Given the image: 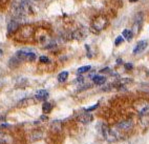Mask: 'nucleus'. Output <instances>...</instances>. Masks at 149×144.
Returning a JSON list of instances; mask_svg holds the SVG:
<instances>
[{"mask_svg": "<svg viewBox=\"0 0 149 144\" xmlns=\"http://www.w3.org/2000/svg\"><path fill=\"white\" fill-rule=\"evenodd\" d=\"M15 57H17L20 61L32 62L36 59V54L31 51V50H21V51L17 52Z\"/></svg>", "mask_w": 149, "mask_h": 144, "instance_id": "nucleus-1", "label": "nucleus"}, {"mask_svg": "<svg viewBox=\"0 0 149 144\" xmlns=\"http://www.w3.org/2000/svg\"><path fill=\"white\" fill-rule=\"evenodd\" d=\"M107 25V19L104 16H99L97 17L93 22V29L97 32H101L102 29H104Z\"/></svg>", "mask_w": 149, "mask_h": 144, "instance_id": "nucleus-2", "label": "nucleus"}, {"mask_svg": "<svg viewBox=\"0 0 149 144\" xmlns=\"http://www.w3.org/2000/svg\"><path fill=\"white\" fill-rule=\"evenodd\" d=\"M102 134L105 140L108 142H115L117 141V136L116 134L110 129L107 125H102Z\"/></svg>", "mask_w": 149, "mask_h": 144, "instance_id": "nucleus-3", "label": "nucleus"}, {"mask_svg": "<svg viewBox=\"0 0 149 144\" xmlns=\"http://www.w3.org/2000/svg\"><path fill=\"white\" fill-rule=\"evenodd\" d=\"M140 121L143 126L149 125V106L144 107L140 113Z\"/></svg>", "mask_w": 149, "mask_h": 144, "instance_id": "nucleus-4", "label": "nucleus"}, {"mask_svg": "<svg viewBox=\"0 0 149 144\" xmlns=\"http://www.w3.org/2000/svg\"><path fill=\"white\" fill-rule=\"evenodd\" d=\"M147 41L146 40H141L136 43V45L133 48V54L134 55H138V54H141L142 52L145 51V48H147Z\"/></svg>", "mask_w": 149, "mask_h": 144, "instance_id": "nucleus-5", "label": "nucleus"}, {"mask_svg": "<svg viewBox=\"0 0 149 144\" xmlns=\"http://www.w3.org/2000/svg\"><path fill=\"white\" fill-rule=\"evenodd\" d=\"M86 35H87L86 29H79L72 33V37L74 38V39H76V40H82V39H84V38L86 37Z\"/></svg>", "mask_w": 149, "mask_h": 144, "instance_id": "nucleus-6", "label": "nucleus"}, {"mask_svg": "<svg viewBox=\"0 0 149 144\" xmlns=\"http://www.w3.org/2000/svg\"><path fill=\"white\" fill-rule=\"evenodd\" d=\"M142 22H143V15L142 13H139L136 17V21H134V24H133V32L132 33H136L138 34L140 29L142 27Z\"/></svg>", "mask_w": 149, "mask_h": 144, "instance_id": "nucleus-7", "label": "nucleus"}, {"mask_svg": "<svg viewBox=\"0 0 149 144\" xmlns=\"http://www.w3.org/2000/svg\"><path fill=\"white\" fill-rule=\"evenodd\" d=\"M78 119H79V121L82 123H84V124H87V123L91 122L93 121V115L91 114H88V112L85 113H82V114H80V115L78 116Z\"/></svg>", "mask_w": 149, "mask_h": 144, "instance_id": "nucleus-8", "label": "nucleus"}, {"mask_svg": "<svg viewBox=\"0 0 149 144\" xmlns=\"http://www.w3.org/2000/svg\"><path fill=\"white\" fill-rule=\"evenodd\" d=\"M33 34V27H29V25H25V27H22L21 32H20V35H21L23 39H26V38H29Z\"/></svg>", "mask_w": 149, "mask_h": 144, "instance_id": "nucleus-9", "label": "nucleus"}, {"mask_svg": "<svg viewBox=\"0 0 149 144\" xmlns=\"http://www.w3.org/2000/svg\"><path fill=\"white\" fill-rule=\"evenodd\" d=\"M19 27V23L17 20H11L8 23V34H13V33L17 32V29Z\"/></svg>", "mask_w": 149, "mask_h": 144, "instance_id": "nucleus-10", "label": "nucleus"}, {"mask_svg": "<svg viewBox=\"0 0 149 144\" xmlns=\"http://www.w3.org/2000/svg\"><path fill=\"white\" fill-rule=\"evenodd\" d=\"M117 127L120 128V129H122V131H128V129H130V128L132 127V121L127 120V121L120 122L117 125Z\"/></svg>", "mask_w": 149, "mask_h": 144, "instance_id": "nucleus-11", "label": "nucleus"}, {"mask_svg": "<svg viewBox=\"0 0 149 144\" xmlns=\"http://www.w3.org/2000/svg\"><path fill=\"white\" fill-rule=\"evenodd\" d=\"M35 97L37 100H40V101H43L45 99L48 98V92L45 91V89H40V91H37V93L35 94Z\"/></svg>", "mask_w": 149, "mask_h": 144, "instance_id": "nucleus-12", "label": "nucleus"}, {"mask_svg": "<svg viewBox=\"0 0 149 144\" xmlns=\"http://www.w3.org/2000/svg\"><path fill=\"white\" fill-rule=\"evenodd\" d=\"M93 81L95 84H97V85H102V84H104V83L106 82V78L104 77V76L97 75V76H93Z\"/></svg>", "mask_w": 149, "mask_h": 144, "instance_id": "nucleus-13", "label": "nucleus"}, {"mask_svg": "<svg viewBox=\"0 0 149 144\" xmlns=\"http://www.w3.org/2000/svg\"><path fill=\"white\" fill-rule=\"evenodd\" d=\"M12 138L6 134L0 133V144H11Z\"/></svg>", "mask_w": 149, "mask_h": 144, "instance_id": "nucleus-14", "label": "nucleus"}, {"mask_svg": "<svg viewBox=\"0 0 149 144\" xmlns=\"http://www.w3.org/2000/svg\"><path fill=\"white\" fill-rule=\"evenodd\" d=\"M123 37L125 38L126 40L130 41L133 37L132 31H130V29H124V31H123Z\"/></svg>", "mask_w": 149, "mask_h": 144, "instance_id": "nucleus-15", "label": "nucleus"}, {"mask_svg": "<svg viewBox=\"0 0 149 144\" xmlns=\"http://www.w3.org/2000/svg\"><path fill=\"white\" fill-rule=\"evenodd\" d=\"M53 110V105H52L49 102H44L42 105V110L44 114H48V113L51 112Z\"/></svg>", "mask_w": 149, "mask_h": 144, "instance_id": "nucleus-16", "label": "nucleus"}, {"mask_svg": "<svg viewBox=\"0 0 149 144\" xmlns=\"http://www.w3.org/2000/svg\"><path fill=\"white\" fill-rule=\"evenodd\" d=\"M68 77V73L67 72H62L58 75V81L59 82H65Z\"/></svg>", "mask_w": 149, "mask_h": 144, "instance_id": "nucleus-17", "label": "nucleus"}, {"mask_svg": "<svg viewBox=\"0 0 149 144\" xmlns=\"http://www.w3.org/2000/svg\"><path fill=\"white\" fill-rule=\"evenodd\" d=\"M91 65H86V66H82V67H79L77 71V73L79 74V75H81V74H84V73L88 72L89 69H91Z\"/></svg>", "mask_w": 149, "mask_h": 144, "instance_id": "nucleus-18", "label": "nucleus"}, {"mask_svg": "<svg viewBox=\"0 0 149 144\" xmlns=\"http://www.w3.org/2000/svg\"><path fill=\"white\" fill-rule=\"evenodd\" d=\"M39 61H40L41 63H49V59H48V57L41 56L40 59H39Z\"/></svg>", "mask_w": 149, "mask_h": 144, "instance_id": "nucleus-19", "label": "nucleus"}, {"mask_svg": "<svg viewBox=\"0 0 149 144\" xmlns=\"http://www.w3.org/2000/svg\"><path fill=\"white\" fill-rule=\"evenodd\" d=\"M123 41H124V40H123V37H122V36H119V37H118L117 39H116L115 44H116V45H120V44L123 42Z\"/></svg>", "mask_w": 149, "mask_h": 144, "instance_id": "nucleus-20", "label": "nucleus"}, {"mask_svg": "<svg viewBox=\"0 0 149 144\" xmlns=\"http://www.w3.org/2000/svg\"><path fill=\"white\" fill-rule=\"evenodd\" d=\"M99 106V103H97V104H95V105H93V106H91V107H88V108H86V112H88V113H89V112H91V110H96V108H97V107H98Z\"/></svg>", "mask_w": 149, "mask_h": 144, "instance_id": "nucleus-21", "label": "nucleus"}, {"mask_svg": "<svg viewBox=\"0 0 149 144\" xmlns=\"http://www.w3.org/2000/svg\"><path fill=\"white\" fill-rule=\"evenodd\" d=\"M86 50H87V57L88 58H91V50H89V46L88 45H85Z\"/></svg>", "mask_w": 149, "mask_h": 144, "instance_id": "nucleus-22", "label": "nucleus"}, {"mask_svg": "<svg viewBox=\"0 0 149 144\" xmlns=\"http://www.w3.org/2000/svg\"><path fill=\"white\" fill-rule=\"evenodd\" d=\"M132 64H131V63H126L125 64V69H132Z\"/></svg>", "mask_w": 149, "mask_h": 144, "instance_id": "nucleus-23", "label": "nucleus"}, {"mask_svg": "<svg viewBox=\"0 0 149 144\" xmlns=\"http://www.w3.org/2000/svg\"><path fill=\"white\" fill-rule=\"evenodd\" d=\"M83 80H84V79H83V77H79V78H78V79H77V81H78V82H83Z\"/></svg>", "mask_w": 149, "mask_h": 144, "instance_id": "nucleus-24", "label": "nucleus"}, {"mask_svg": "<svg viewBox=\"0 0 149 144\" xmlns=\"http://www.w3.org/2000/svg\"><path fill=\"white\" fill-rule=\"evenodd\" d=\"M129 1H130V2H136L138 0H129Z\"/></svg>", "mask_w": 149, "mask_h": 144, "instance_id": "nucleus-25", "label": "nucleus"}, {"mask_svg": "<svg viewBox=\"0 0 149 144\" xmlns=\"http://www.w3.org/2000/svg\"><path fill=\"white\" fill-rule=\"evenodd\" d=\"M2 51H1V50H0V57H1V56H2Z\"/></svg>", "mask_w": 149, "mask_h": 144, "instance_id": "nucleus-26", "label": "nucleus"}]
</instances>
